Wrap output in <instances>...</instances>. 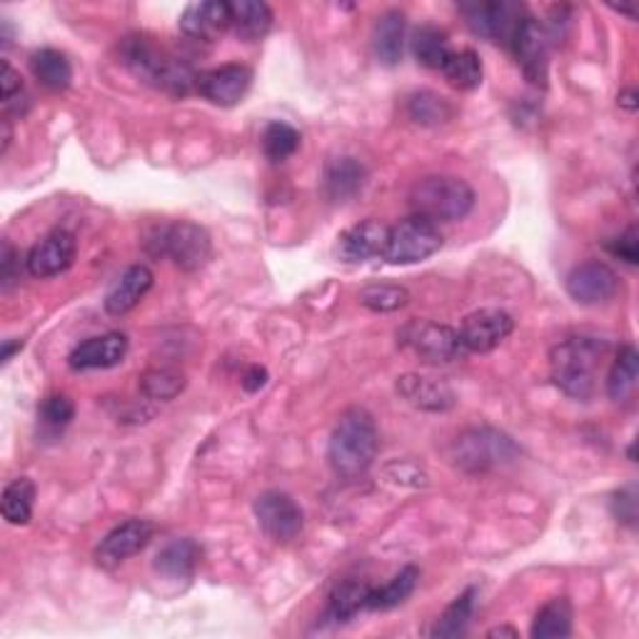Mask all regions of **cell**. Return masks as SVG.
Returning <instances> with one entry per match:
<instances>
[{"label": "cell", "mask_w": 639, "mask_h": 639, "mask_svg": "<svg viewBox=\"0 0 639 639\" xmlns=\"http://www.w3.org/2000/svg\"><path fill=\"white\" fill-rule=\"evenodd\" d=\"M148 247L155 255H165L185 272H198L206 268L212 257V240L206 228L177 220L171 225H160L150 233Z\"/></svg>", "instance_id": "obj_6"}, {"label": "cell", "mask_w": 639, "mask_h": 639, "mask_svg": "<svg viewBox=\"0 0 639 639\" xmlns=\"http://www.w3.org/2000/svg\"><path fill=\"white\" fill-rule=\"evenodd\" d=\"M300 148V132L282 120H272L263 130V153L270 163H282L295 155Z\"/></svg>", "instance_id": "obj_36"}, {"label": "cell", "mask_w": 639, "mask_h": 639, "mask_svg": "<svg viewBox=\"0 0 639 639\" xmlns=\"http://www.w3.org/2000/svg\"><path fill=\"white\" fill-rule=\"evenodd\" d=\"M460 15L465 18L467 28L475 35L492 43L512 48L514 35H518L522 21H525V5L512 3V0H473V3L460 5Z\"/></svg>", "instance_id": "obj_8"}, {"label": "cell", "mask_w": 639, "mask_h": 639, "mask_svg": "<svg viewBox=\"0 0 639 639\" xmlns=\"http://www.w3.org/2000/svg\"><path fill=\"white\" fill-rule=\"evenodd\" d=\"M233 18H230V3L223 0H208V3H195L188 5L181 15V33L185 38L198 40V43H210L216 40L218 35H223Z\"/></svg>", "instance_id": "obj_17"}, {"label": "cell", "mask_w": 639, "mask_h": 639, "mask_svg": "<svg viewBox=\"0 0 639 639\" xmlns=\"http://www.w3.org/2000/svg\"><path fill=\"white\" fill-rule=\"evenodd\" d=\"M417 580H420V572H417V567L407 565L405 570H399L393 580L383 588H372L370 590V597H368V609H393L397 605H403V602L410 597L417 588Z\"/></svg>", "instance_id": "obj_30"}, {"label": "cell", "mask_w": 639, "mask_h": 639, "mask_svg": "<svg viewBox=\"0 0 639 639\" xmlns=\"http://www.w3.org/2000/svg\"><path fill=\"white\" fill-rule=\"evenodd\" d=\"M255 518L272 543L288 545L300 537L305 527V514L290 495L268 490L255 500Z\"/></svg>", "instance_id": "obj_10"}, {"label": "cell", "mask_w": 639, "mask_h": 639, "mask_svg": "<svg viewBox=\"0 0 639 639\" xmlns=\"http://www.w3.org/2000/svg\"><path fill=\"white\" fill-rule=\"evenodd\" d=\"M23 348V342L21 340H5L3 342V362H8L13 358V352L15 350H21Z\"/></svg>", "instance_id": "obj_47"}, {"label": "cell", "mask_w": 639, "mask_h": 639, "mask_svg": "<svg viewBox=\"0 0 639 639\" xmlns=\"http://www.w3.org/2000/svg\"><path fill=\"white\" fill-rule=\"evenodd\" d=\"M253 85V70L240 63L212 68L208 73L198 75V91L206 101L220 108H233L247 95Z\"/></svg>", "instance_id": "obj_16"}, {"label": "cell", "mask_w": 639, "mask_h": 639, "mask_svg": "<svg viewBox=\"0 0 639 639\" xmlns=\"http://www.w3.org/2000/svg\"><path fill=\"white\" fill-rule=\"evenodd\" d=\"M360 305L372 310V313H395V310H403L410 303V292L399 286H387V282H380V286H368L360 290Z\"/></svg>", "instance_id": "obj_38"}, {"label": "cell", "mask_w": 639, "mask_h": 639, "mask_svg": "<svg viewBox=\"0 0 639 639\" xmlns=\"http://www.w3.org/2000/svg\"><path fill=\"white\" fill-rule=\"evenodd\" d=\"M31 70L33 78L38 80L43 88L48 91H66L73 80V66L66 58V53H60L56 48H40L31 56Z\"/></svg>", "instance_id": "obj_27"}, {"label": "cell", "mask_w": 639, "mask_h": 639, "mask_svg": "<svg viewBox=\"0 0 639 639\" xmlns=\"http://www.w3.org/2000/svg\"><path fill=\"white\" fill-rule=\"evenodd\" d=\"M0 88H3V108L5 113H18V115H23L25 111L18 105V101L25 103V93H23V80H21V73L8 63V60H3V70H0Z\"/></svg>", "instance_id": "obj_40"}, {"label": "cell", "mask_w": 639, "mask_h": 639, "mask_svg": "<svg viewBox=\"0 0 639 639\" xmlns=\"http://www.w3.org/2000/svg\"><path fill=\"white\" fill-rule=\"evenodd\" d=\"M8 146H11V123H8V118H5L3 120V148H0V150H3V153H5Z\"/></svg>", "instance_id": "obj_48"}, {"label": "cell", "mask_w": 639, "mask_h": 639, "mask_svg": "<svg viewBox=\"0 0 639 639\" xmlns=\"http://www.w3.org/2000/svg\"><path fill=\"white\" fill-rule=\"evenodd\" d=\"M607 251L609 255L619 257V260L627 263V265H637L639 263V235H637V228H627L623 235L612 237L607 243Z\"/></svg>", "instance_id": "obj_42"}, {"label": "cell", "mask_w": 639, "mask_h": 639, "mask_svg": "<svg viewBox=\"0 0 639 639\" xmlns=\"http://www.w3.org/2000/svg\"><path fill=\"white\" fill-rule=\"evenodd\" d=\"M567 295L580 305H602L609 303L619 292L617 272L607 263L588 260L567 275Z\"/></svg>", "instance_id": "obj_12"}, {"label": "cell", "mask_w": 639, "mask_h": 639, "mask_svg": "<svg viewBox=\"0 0 639 639\" xmlns=\"http://www.w3.org/2000/svg\"><path fill=\"white\" fill-rule=\"evenodd\" d=\"M442 247V233L438 225L425 218H407L387 230L383 260L390 265H413L428 260Z\"/></svg>", "instance_id": "obj_9"}, {"label": "cell", "mask_w": 639, "mask_h": 639, "mask_svg": "<svg viewBox=\"0 0 639 639\" xmlns=\"http://www.w3.org/2000/svg\"><path fill=\"white\" fill-rule=\"evenodd\" d=\"M520 457V448L510 434L495 428H469L452 442V463L465 473H490Z\"/></svg>", "instance_id": "obj_5"}, {"label": "cell", "mask_w": 639, "mask_h": 639, "mask_svg": "<svg viewBox=\"0 0 639 639\" xmlns=\"http://www.w3.org/2000/svg\"><path fill=\"white\" fill-rule=\"evenodd\" d=\"M475 206V190L455 175H428L410 190V208L430 223H455Z\"/></svg>", "instance_id": "obj_4"}, {"label": "cell", "mask_w": 639, "mask_h": 639, "mask_svg": "<svg viewBox=\"0 0 639 639\" xmlns=\"http://www.w3.org/2000/svg\"><path fill=\"white\" fill-rule=\"evenodd\" d=\"M35 485L28 477H18L3 490V518L11 525H28L33 518Z\"/></svg>", "instance_id": "obj_34"}, {"label": "cell", "mask_w": 639, "mask_h": 639, "mask_svg": "<svg viewBox=\"0 0 639 639\" xmlns=\"http://www.w3.org/2000/svg\"><path fill=\"white\" fill-rule=\"evenodd\" d=\"M607 355V342L594 337H570L549 358L555 385L574 399H590L597 390V368Z\"/></svg>", "instance_id": "obj_3"}, {"label": "cell", "mask_w": 639, "mask_h": 639, "mask_svg": "<svg viewBox=\"0 0 639 639\" xmlns=\"http://www.w3.org/2000/svg\"><path fill=\"white\" fill-rule=\"evenodd\" d=\"M370 584L360 580H345L340 584H335V590L327 597V605L323 612L325 623L340 625L348 623L360 609H368V597H370Z\"/></svg>", "instance_id": "obj_25"}, {"label": "cell", "mask_w": 639, "mask_h": 639, "mask_svg": "<svg viewBox=\"0 0 639 639\" xmlns=\"http://www.w3.org/2000/svg\"><path fill=\"white\" fill-rule=\"evenodd\" d=\"M18 280H21V255L8 240H3V247H0V290L11 292Z\"/></svg>", "instance_id": "obj_41"}, {"label": "cell", "mask_w": 639, "mask_h": 639, "mask_svg": "<svg viewBox=\"0 0 639 639\" xmlns=\"http://www.w3.org/2000/svg\"><path fill=\"white\" fill-rule=\"evenodd\" d=\"M75 235L70 230H53L50 235L31 247L28 257H25V268H28L33 278H56V275L66 272L75 263Z\"/></svg>", "instance_id": "obj_15"}, {"label": "cell", "mask_w": 639, "mask_h": 639, "mask_svg": "<svg viewBox=\"0 0 639 639\" xmlns=\"http://www.w3.org/2000/svg\"><path fill=\"white\" fill-rule=\"evenodd\" d=\"M230 18H233L230 28L245 43L263 40L272 28V11L265 3H257V0H235V3H230Z\"/></svg>", "instance_id": "obj_26"}, {"label": "cell", "mask_w": 639, "mask_h": 639, "mask_svg": "<svg viewBox=\"0 0 639 639\" xmlns=\"http://www.w3.org/2000/svg\"><path fill=\"white\" fill-rule=\"evenodd\" d=\"M377 428L375 420L362 407H350L340 415L327 445V460L337 477L358 479L368 473L377 457Z\"/></svg>", "instance_id": "obj_2"}, {"label": "cell", "mask_w": 639, "mask_h": 639, "mask_svg": "<svg viewBox=\"0 0 639 639\" xmlns=\"http://www.w3.org/2000/svg\"><path fill=\"white\" fill-rule=\"evenodd\" d=\"M405 35H407V21L403 11H387L377 18L375 28H372V50L375 58L383 66L399 63L405 50Z\"/></svg>", "instance_id": "obj_23"}, {"label": "cell", "mask_w": 639, "mask_h": 639, "mask_svg": "<svg viewBox=\"0 0 639 639\" xmlns=\"http://www.w3.org/2000/svg\"><path fill=\"white\" fill-rule=\"evenodd\" d=\"M413 56L417 58V63L432 70H442L445 60L450 58V40L448 33L440 31L438 25H420L413 33Z\"/></svg>", "instance_id": "obj_29"}, {"label": "cell", "mask_w": 639, "mask_h": 639, "mask_svg": "<svg viewBox=\"0 0 639 639\" xmlns=\"http://www.w3.org/2000/svg\"><path fill=\"white\" fill-rule=\"evenodd\" d=\"M549 46H553V33L537 18L527 15L522 21L518 35L512 40V50L518 56L522 73L532 85L545 88L547 70H549Z\"/></svg>", "instance_id": "obj_11"}, {"label": "cell", "mask_w": 639, "mask_h": 639, "mask_svg": "<svg viewBox=\"0 0 639 639\" xmlns=\"http://www.w3.org/2000/svg\"><path fill=\"white\" fill-rule=\"evenodd\" d=\"M572 635V607L567 597H555L537 612L532 623V637L535 639H555Z\"/></svg>", "instance_id": "obj_31"}, {"label": "cell", "mask_w": 639, "mask_h": 639, "mask_svg": "<svg viewBox=\"0 0 639 639\" xmlns=\"http://www.w3.org/2000/svg\"><path fill=\"white\" fill-rule=\"evenodd\" d=\"M405 111H407V118L425 128L445 126L448 120H452V115H455V108H452V103L448 101V97H442L432 91L413 93L410 97H407Z\"/></svg>", "instance_id": "obj_28"}, {"label": "cell", "mask_w": 639, "mask_h": 639, "mask_svg": "<svg viewBox=\"0 0 639 639\" xmlns=\"http://www.w3.org/2000/svg\"><path fill=\"white\" fill-rule=\"evenodd\" d=\"M265 383H268V370L260 365L247 368L243 380H240V385H243L245 393H257V390L265 387Z\"/></svg>", "instance_id": "obj_44"}, {"label": "cell", "mask_w": 639, "mask_h": 639, "mask_svg": "<svg viewBox=\"0 0 639 639\" xmlns=\"http://www.w3.org/2000/svg\"><path fill=\"white\" fill-rule=\"evenodd\" d=\"M475 594L477 592L473 588L460 594V597L452 602L445 612H442L438 623H434L432 637H442V639L463 637L467 632V625H469V619H473V612H475Z\"/></svg>", "instance_id": "obj_33"}, {"label": "cell", "mask_w": 639, "mask_h": 639, "mask_svg": "<svg viewBox=\"0 0 639 639\" xmlns=\"http://www.w3.org/2000/svg\"><path fill=\"white\" fill-rule=\"evenodd\" d=\"M155 525L148 520H128L111 530L108 535L101 539V545L95 549L97 565L105 567V570H113L130 559L132 555H138L140 549H146L150 539H153Z\"/></svg>", "instance_id": "obj_14"}, {"label": "cell", "mask_w": 639, "mask_h": 639, "mask_svg": "<svg viewBox=\"0 0 639 639\" xmlns=\"http://www.w3.org/2000/svg\"><path fill=\"white\" fill-rule=\"evenodd\" d=\"M442 75L457 91H475L483 83V60L475 50H452L442 66Z\"/></svg>", "instance_id": "obj_32"}, {"label": "cell", "mask_w": 639, "mask_h": 639, "mask_svg": "<svg viewBox=\"0 0 639 639\" xmlns=\"http://www.w3.org/2000/svg\"><path fill=\"white\" fill-rule=\"evenodd\" d=\"M397 340L425 365H448L467 352L457 330L432 320H410L399 327Z\"/></svg>", "instance_id": "obj_7"}, {"label": "cell", "mask_w": 639, "mask_h": 639, "mask_svg": "<svg viewBox=\"0 0 639 639\" xmlns=\"http://www.w3.org/2000/svg\"><path fill=\"white\" fill-rule=\"evenodd\" d=\"M514 330V320L500 307H483L467 315L460 327V340L467 352H492L508 340Z\"/></svg>", "instance_id": "obj_13"}, {"label": "cell", "mask_w": 639, "mask_h": 639, "mask_svg": "<svg viewBox=\"0 0 639 639\" xmlns=\"http://www.w3.org/2000/svg\"><path fill=\"white\" fill-rule=\"evenodd\" d=\"M38 417L43 422V428H48L50 432H60L68 428L70 420L75 417V405L68 395H48L38 407Z\"/></svg>", "instance_id": "obj_39"}, {"label": "cell", "mask_w": 639, "mask_h": 639, "mask_svg": "<svg viewBox=\"0 0 639 639\" xmlns=\"http://www.w3.org/2000/svg\"><path fill=\"white\" fill-rule=\"evenodd\" d=\"M368 171L358 158H330L323 173V193L335 202H345L365 188Z\"/></svg>", "instance_id": "obj_20"}, {"label": "cell", "mask_w": 639, "mask_h": 639, "mask_svg": "<svg viewBox=\"0 0 639 639\" xmlns=\"http://www.w3.org/2000/svg\"><path fill=\"white\" fill-rule=\"evenodd\" d=\"M397 393L405 403H410L417 410L425 413H448L455 407V393H452L448 383L434 377L415 375V372L397 377Z\"/></svg>", "instance_id": "obj_19"}, {"label": "cell", "mask_w": 639, "mask_h": 639, "mask_svg": "<svg viewBox=\"0 0 639 639\" xmlns=\"http://www.w3.org/2000/svg\"><path fill=\"white\" fill-rule=\"evenodd\" d=\"M153 272L146 265H130V268L113 282V288L105 295V310L108 315L120 317L130 313L140 300L146 298V292L153 288Z\"/></svg>", "instance_id": "obj_22"}, {"label": "cell", "mask_w": 639, "mask_h": 639, "mask_svg": "<svg viewBox=\"0 0 639 639\" xmlns=\"http://www.w3.org/2000/svg\"><path fill=\"white\" fill-rule=\"evenodd\" d=\"M387 230L390 228L380 220H365V223L352 225L340 235L337 253L345 263H365L370 257H383Z\"/></svg>", "instance_id": "obj_21"}, {"label": "cell", "mask_w": 639, "mask_h": 639, "mask_svg": "<svg viewBox=\"0 0 639 639\" xmlns=\"http://www.w3.org/2000/svg\"><path fill=\"white\" fill-rule=\"evenodd\" d=\"M617 101H619V105H623V108L637 111V91H632V88H629V91H625L623 95H619Z\"/></svg>", "instance_id": "obj_45"}, {"label": "cell", "mask_w": 639, "mask_h": 639, "mask_svg": "<svg viewBox=\"0 0 639 639\" xmlns=\"http://www.w3.org/2000/svg\"><path fill=\"white\" fill-rule=\"evenodd\" d=\"M635 385H637V350L632 345H625V348L617 352L615 362H612L607 377V395L615 399V403H619V399L632 395Z\"/></svg>", "instance_id": "obj_35"}, {"label": "cell", "mask_w": 639, "mask_h": 639, "mask_svg": "<svg viewBox=\"0 0 639 639\" xmlns=\"http://www.w3.org/2000/svg\"><path fill=\"white\" fill-rule=\"evenodd\" d=\"M612 512H615L617 522H625V525L632 527L637 522V492L635 487L629 485L625 490L615 492V500H612Z\"/></svg>", "instance_id": "obj_43"}, {"label": "cell", "mask_w": 639, "mask_h": 639, "mask_svg": "<svg viewBox=\"0 0 639 639\" xmlns=\"http://www.w3.org/2000/svg\"><path fill=\"white\" fill-rule=\"evenodd\" d=\"M120 58L132 75L167 95L183 97L198 88V75L193 73V68L148 35H128L120 43Z\"/></svg>", "instance_id": "obj_1"}, {"label": "cell", "mask_w": 639, "mask_h": 639, "mask_svg": "<svg viewBox=\"0 0 639 639\" xmlns=\"http://www.w3.org/2000/svg\"><path fill=\"white\" fill-rule=\"evenodd\" d=\"M128 355V337L123 333H105L91 337V340L80 342L70 352L68 365L73 370H105L115 368L126 360Z\"/></svg>", "instance_id": "obj_18"}, {"label": "cell", "mask_w": 639, "mask_h": 639, "mask_svg": "<svg viewBox=\"0 0 639 639\" xmlns=\"http://www.w3.org/2000/svg\"><path fill=\"white\" fill-rule=\"evenodd\" d=\"M202 557V547L190 537L173 539L165 545L155 557V572H160L167 580H188L193 572L198 570Z\"/></svg>", "instance_id": "obj_24"}, {"label": "cell", "mask_w": 639, "mask_h": 639, "mask_svg": "<svg viewBox=\"0 0 639 639\" xmlns=\"http://www.w3.org/2000/svg\"><path fill=\"white\" fill-rule=\"evenodd\" d=\"M185 390V375L173 368H153L143 372L140 377V393L148 399H158V403H167L175 399Z\"/></svg>", "instance_id": "obj_37"}, {"label": "cell", "mask_w": 639, "mask_h": 639, "mask_svg": "<svg viewBox=\"0 0 639 639\" xmlns=\"http://www.w3.org/2000/svg\"><path fill=\"white\" fill-rule=\"evenodd\" d=\"M487 637H510V639H518L520 632L518 629H512V627H495L487 632Z\"/></svg>", "instance_id": "obj_46"}]
</instances>
